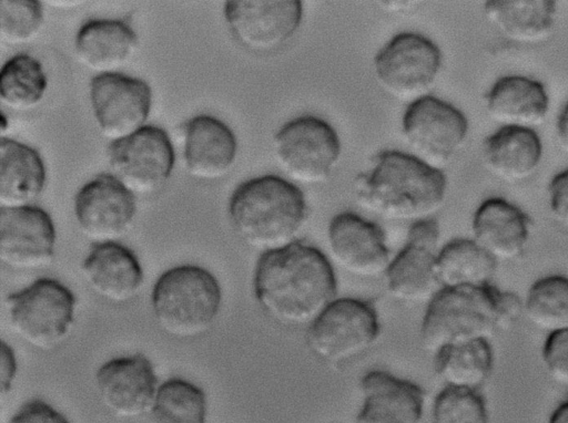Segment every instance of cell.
<instances>
[{"instance_id": "obj_1", "label": "cell", "mask_w": 568, "mask_h": 423, "mask_svg": "<svg viewBox=\"0 0 568 423\" xmlns=\"http://www.w3.org/2000/svg\"><path fill=\"white\" fill-rule=\"evenodd\" d=\"M253 293L272 321L288 328H308L337 298V282L328 258L298 240L260 256L253 274Z\"/></svg>"}, {"instance_id": "obj_2", "label": "cell", "mask_w": 568, "mask_h": 423, "mask_svg": "<svg viewBox=\"0 0 568 423\" xmlns=\"http://www.w3.org/2000/svg\"><path fill=\"white\" fill-rule=\"evenodd\" d=\"M447 178L413 154L383 151L372 167L356 176L353 193L364 210L390 221L434 218L444 205Z\"/></svg>"}, {"instance_id": "obj_3", "label": "cell", "mask_w": 568, "mask_h": 423, "mask_svg": "<svg viewBox=\"0 0 568 423\" xmlns=\"http://www.w3.org/2000/svg\"><path fill=\"white\" fill-rule=\"evenodd\" d=\"M523 313L524 301L516 293L493 285L442 288L426 306L422 345L434 357L446 347L489 341L498 331L516 324Z\"/></svg>"}, {"instance_id": "obj_4", "label": "cell", "mask_w": 568, "mask_h": 423, "mask_svg": "<svg viewBox=\"0 0 568 423\" xmlns=\"http://www.w3.org/2000/svg\"><path fill=\"white\" fill-rule=\"evenodd\" d=\"M307 215L302 189L275 175L240 184L229 202V218L235 234L261 255L298 241Z\"/></svg>"}, {"instance_id": "obj_5", "label": "cell", "mask_w": 568, "mask_h": 423, "mask_svg": "<svg viewBox=\"0 0 568 423\" xmlns=\"http://www.w3.org/2000/svg\"><path fill=\"white\" fill-rule=\"evenodd\" d=\"M221 303L217 279L194 265L168 269L156 279L151 292V306L159 327L178 339H193L209 332Z\"/></svg>"}, {"instance_id": "obj_6", "label": "cell", "mask_w": 568, "mask_h": 423, "mask_svg": "<svg viewBox=\"0 0 568 423\" xmlns=\"http://www.w3.org/2000/svg\"><path fill=\"white\" fill-rule=\"evenodd\" d=\"M6 308L12 331L29 345L49 351L68 339L77 298L62 282L41 278L9 295Z\"/></svg>"}, {"instance_id": "obj_7", "label": "cell", "mask_w": 568, "mask_h": 423, "mask_svg": "<svg viewBox=\"0 0 568 423\" xmlns=\"http://www.w3.org/2000/svg\"><path fill=\"white\" fill-rule=\"evenodd\" d=\"M381 333L372 302L353 297L336 298L307 328L306 342L321 361L342 364L366 353Z\"/></svg>"}, {"instance_id": "obj_8", "label": "cell", "mask_w": 568, "mask_h": 423, "mask_svg": "<svg viewBox=\"0 0 568 423\" xmlns=\"http://www.w3.org/2000/svg\"><path fill=\"white\" fill-rule=\"evenodd\" d=\"M341 149L336 131L313 115L286 122L273 138L277 166L292 183L301 185L326 182L339 159Z\"/></svg>"}, {"instance_id": "obj_9", "label": "cell", "mask_w": 568, "mask_h": 423, "mask_svg": "<svg viewBox=\"0 0 568 423\" xmlns=\"http://www.w3.org/2000/svg\"><path fill=\"white\" fill-rule=\"evenodd\" d=\"M442 52L428 38L402 32L376 54L374 72L382 89L408 104L429 95L442 69Z\"/></svg>"}, {"instance_id": "obj_10", "label": "cell", "mask_w": 568, "mask_h": 423, "mask_svg": "<svg viewBox=\"0 0 568 423\" xmlns=\"http://www.w3.org/2000/svg\"><path fill=\"white\" fill-rule=\"evenodd\" d=\"M468 128L460 110L432 95L408 104L402 120L403 137L413 155L437 169L463 148Z\"/></svg>"}, {"instance_id": "obj_11", "label": "cell", "mask_w": 568, "mask_h": 423, "mask_svg": "<svg viewBox=\"0 0 568 423\" xmlns=\"http://www.w3.org/2000/svg\"><path fill=\"white\" fill-rule=\"evenodd\" d=\"M112 175L134 196L161 189L174 166V149L164 130L145 125L135 134L111 143L108 149Z\"/></svg>"}, {"instance_id": "obj_12", "label": "cell", "mask_w": 568, "mask_h": 423, "mask_svg": "<svg viewBox=\"0 0 568 423\" xmlns=\"http://www.w3.org/2000/svg\"><path fill=\"white\" fill-rule=\"evenodd\" d=\"M439 237L434 218L410 224L404 247L392 258L384 276L393 299L407 305L428 303L442 289L436 272Z\"/></svg>"}, {"instance_id": "obj_13", "label": "cell", "mask_w": 568, "mask_h": 423, "mask_svg": "<svg viewBox=\"0 0 568 423\" xmlns=\"http://www.w3.org/2000/svg\"><path fill=\"white\" fill-rule=\"evenodd\" d=\"M224 18L234 39L244 49L266 54L282 49L303 20V3L296 0L226 1Z\"/></svg>"}, {"instance_id": "obj_14", "label": "cell", "mask_w": 568, "mask_h": 423, "mask_svg": "<svg viewBox=\"0 0 568 423\" xmlns=\"http://www.w3.org/2000/svg\"><path fill=\"white\" fill-rule=\"evenodd\" d=\"M90 101L101 134L114 143L145 126L152 92L143 80L118 72L105 73L91 80Z\"/></svg>"}, {"instance_id": "obj_15", "label": "cell", "mask_w": 568, "mask_h": 423, "mask_svg": "<svg viewBox=\"0 0 568 423\" xmlns=\"http://www.w3.org/2000/svg\"><path fill=\"white\" fill-rule=\"evenodd\" d=\"M135 214V196L112 174L95 176L74 198L78 227L93 245L118 243L131 228Z\"/></svg>"}, {"instance_id": "obj_16", "label": "cell", "mask_w": 568, "mask_h": 423, "mask_svg": "<svg viewBox=\"0 0 568 423\" xmlns=\"http://www.w3.org/2000/svg\"><path fill=\"white\" fill-rule=\"evenodd\" d=\"M334 262L348 275L362 279L384 277L392 260L384 230L357 214L335 215L327 228Z\"/></svg>"}, {"instance_id": "obj_17", "label": "cell", "mask_w": 568, "mask_h": 423, "mask_svg": "<svg viewBox=\"0 0 568 423\" xmlns=\"http://www.w3.org/2000/svg\"><path fill=\"white\" fill-rule=\"evenodd\" d=\"M55 227L38 206L0 208V261L14 270H36L54 258Z\"/></svg>"}, {"instance_id": "obj_18", "label": "cell", "mask_w": 568, "mask_h": 423, "mask_svg": "<svg viewBox=\"0 0 568 423\" xmlns=\"http://www.w3.org/2000/svg\"><path fill=\"white\" fill-rule=\"evenodd\" d=\"M95 388L112 415L131 420L150 413L159 386L151 361L134 354L104 362L95 373Z\"/></svg>"}, {"instance_id": "obj_19", "label": "cell", "mask_w": 568, "mask_h": 423, "mask_svg": "<svg viewBox=\"0 0 568 423\" xmlns=\"http://www.w3.org/2000/svg\"><path fill=\"white\" fill-rule=\"evenodd\" d=\"M363 398L355 423H422L425 392L416 383L372 370L359 382Z\"/></svg>"}, {"instance_id": "obj_20", "label": "cell", "mask_w": 568, "mask_h": 423, "mask_svg": "<svg viewBox=\"0 0 568 423\" xmlns=\"http://www.w3.org/2000/svg\"><path fill=\"white\" fill-rule=\"evenodd\" d=\"M473 240L495 261H514L529 243L531 219L515 204L490 197L480 203L471 219Z\"/></svg>"}, {"instance_id": "obj_21", "label": "cell", "mask_w": 568, "mask_h": 423, "mask_svg": "<svg viewBox=\"0 0 568 423\" xmlns=\"http://www.w3.org/2000/svg\"><path fill=\"white\" fill-rule=\"evenodd\" d=\"M81 272L88 287L112 303L132 300L143 285V269L136 256L119 243L93 245Z\"/></svg>"}, {"instance_id": "obj_22", "label": "cell", "mask_w": 568, "mask_h": 423, "mask_svg": "<svg viewBox=\"0 0 568 423\" xmlns=\"http://www.w3.org/2000/svg\"><path fill=\"white\" fill-rule=\"evenodd\" d=\"M237 142L232 130L211 115H197L185 125L184 161L195 179L217 180L232 169Z\"/></svg>"}, {"instance_id": "obj_23", "label": "cell", "mask_w": 568, "mask_h": 423, "mask_svg": "<svg viewBox=\"0 0 568 423\" xmlns=\"http://www.w3.org/2000/svg\"><path fill=\"white\" fill-rule=\"evenodd\" d=\"M486 111L500 127L534 130L549 111V96L537 80L523 75L498 79L486 94Z\"/></svg>"}, {"instance_id": "obj_24", "label": "cell", "mask_w": 568, "mask_h": 423, "mask_svg": "<svg viewBox=\"0 0 568 423\" xmlns=\"http://www.w3.org/2000/svg\"><path fill=\"white\" fill-rule=\"evenodd\" d=\"M74 48L84 66L98 74L116 73L134 55L138 37L125 21L93 19L77 32Z\"/></svg>"}, {"instance_id": "obj_25", "label": "cell", "mask_w": 568, "mask_h": 423, "mask_svg": "<svg viewBox=\"0 0 568 423\" xmlns=\"http://www.w3.org/2000/svg\"><path fill=\"white\" fill-rule=\"evenodd\" d=\"M487 171L506 183L532 177L542 158V143L535 130L500 127L485 138L481 146Z\"/></svg>"}, {"instance_id": "obj_26", "label": "cell", "mask_w": 568, "mask_h": 423, "mask_svg": "<svg viewBox=\"0 0 568 423\" xmlns=\"http://www.w3.org/2000/svg\"><path fill=\"white\" fill-rule=\"evenodd\" d=\"M551 0H493L484 3L486 20L507 40L523 45L546 42L557 22Z\"/></svg>"}, {"instance_id": "obj_27", "label": "cell", "mask_w": 568, "mask_h": 423, "mask_svg": "<svg viewBox=\"0 0 568 423\" xmlns=\"http://www.w3.org/2000/svg\"><path fill=\"white\" fill-rule=\"evenodd\" d=\"M45 178V166L34 148L11 138L1 140L0 208L32 206Z\"/></svg>"}, {"instance_id": "obj_28", "label": "cell", "mask_w": 568, "mask_h": 423, "mask_svg": "<svg viewBox=\"0 0 568 423\" xmlns=\"http://www.w3.org/2000/svg\"><path fill=\"white\" fill-rule=\"evenodd\" d=\"M495 261L473 238H456L439 248L436 272L440 288H484L491 283Z\"/></svg>"}, {"instance_id": "obj_29", "label": "cell", "mask_w": 568, "mask_h": 423, "mask_svg": "<svg viewBox=\"0 0 568 423\" xmlns=\"http://www.w3.org/2000/svg\"><path fill=\"white\" fill-rule=\"evenodd\" d=\"M433 358L439 380L454 389L479 391L494 367V352L485 340L446 347Z\"/></svg>"}, {"instance_id": "obj_30", "label": "cell", "mask_w": 568, "mask_h": 423, "mask_svg": "<svg viewBox=\"0 0 568 423\" xmlns=\"http://www.w3.org/2000/svg\"><path fill=\"white\" fill-rule=\"evenodd\" d=\"M47 89V74L36 58L18 54L2 65L0 101L10 110L34 109L43 100Z\"/></svg>"}, {"instance_id": "obj_31", "label": "cell", "mask_w": 568, "mask_h": 423, "mask_svg": "<svg viewBox=\"0 0 568 423\" xmlns=\"http://www.w3.org/2000/svg\"><path fill=\"white\" fill-rule=\"evenodd\" d=\"M524 314L548 334L568 329V278L551 275L534 281L524 299Z\"/></svg>"}, {"instance_id": "obj_32", "label": "cell", "mask_w": 568, "mask_h": 423, "mask_svg": "<svg viewBox=\"0 0 568 423\" xmlns=\"http://www.w3.org/2000/svg\"><path fill=\"white\" fill-rule=\"evenodd\" d=\"M207 400L192 382L171 378L158 388L150 410L151 423H206Z\"/></svg>"}, {"instance_id": "obj_33", "label": "cell", "mask_w": 568, "mask_h": 423, "mask_svg": "<svg viewBox=\"0 0 568 423\" xmlns=\"http://www.w3.org/2000/svg\"><path fill=\"white\" fill-rule=\"evenodd\" d=\"M433 423H488L486 402L479 391L444 386L432 409Z\"/></svg>"}, {"instance_id": "obj_34", "label": "cell", "mask_w": 568, "mask_h": 423, "mask_svg": "<svg viewBox=\"0 0 568 423\" xmlns=\"http://www.w3.org/2000/svg\"><path fill=\"white\" fill-rule=\"evenodd\" d=\"M43 23V8L37 0L0 1V39L10 45L32 41Z\"/></svg>"}, {"instance_id": "obj_35", "label": "cell", "mask_w": 568, "mask_h": 423, "mask_svg": "<svg viewBox=\"0 0 568 423\" xmlns=\"http://www.w3.org/2000/svg\"><path fill=\"white\" fill-rule=\"evenodd\" d=\"M541 361L554 382L568 386V329L547 336L541 349Z\"/></svg>"}, {"instance_id": "obj_36", "label": "cell", "mask_w": 568, "mask_h": 423, "mask_svg": "<svg viewBox=\"0 0 568 423\" xmlns=\"http://www.w3.org/2000/svg\"><path fill=\"white\" fill-rule=\"evenodd\" d=\"M9 423H70L63 414L42 400L24 403Z\"/></svg>"}, {"instance_id": "obj_37", "label": "cell", "mask_w": 568, "mask_h": 423, "mask_svg": "<svg viewBox=\"0 0 568 423\" xmlns=\"http://www.w3.org/2000/svg\"><path fill=\"white\" fill-rule=\"evenodd\" d=\"M548 194L552 217L559 225L568 228V168L551 178Z\"/></svg>"}, {"instance_id": "obj_38", "label": "cell", "mask_w": 568, "mask_h": 423, "mask_svg": "<svg viewBox=\"0 0 568 423\" xmlns=\"http://www.w3.org/2000/svg\"><path fill=\"white\" fill-rule=\"evenodd\" d=\"M0 362V392L3 399L8 393H10L18 373L16 353L4 341L1 342Z\"/></svg>"}, {"instance_id": "obj_39", "label": "cell", "mask_w": 568, "mask_h": 423, "mask_svg": "<svg viewBox=\"0 0 568 423\" xmlns=\"http://www.w3.org/2000/svg\"><path fill=\"white\" fill-rule=\"evenodd\" d=\"M555 130L558 146L568 155V102L564 105L557 117Z\"/></svg>"}, {"instance_id": "obj_40", "label": "cell", "mask_w": 568, "mask_h": 423, "mask_svg": "<svg viewBox=\"0 0 568 423\" xmlns=\"http://www.w3.org/2000/svg\"><path fill=\"white\" fill-rule=\"evenodd\" d=\"M548 423H568V400L556 406L549 415Z\"/></svg>"}, {"instance_id": "obj_41", "label": "cell", "mask_w": 568, "mask_h": 423, "mask_svg": "<svg viewBox=\"0 0 568 423\" xmlns=\"http://www.w3.org/2000/svg\"><path fill=\"white\" fill-rule=\"evenodd\" d=\"M382 9L388 12H402L405 10H410L414 4H417L415 1H383L379 2Z\"/></svg>"}, {"instance_id": "obj_42", "label": "cell", "mask_w": 568, "mask_h": 423, "mask_svg": "<svg viewBox=\"0 0 568 423\" xmlns=\"http://www.w3.org/2000/svg\"><path fill=\"white\" fill-rule=\"evenodd\" d=\"M49 3L57 8L69 9V8H75L77 6L81 4L82 2L81 1L62 0V1H50Z\"/></svg>"}, {"instance_id": "obj_43", "label": "cell", "mask_w": 568, "mask_h": 423, "mask_svg": "<svg viewBox=\"0 0 568 423\" xmlns=\"http://www.w3.org/2000/svg\"><path fill=\"white\" fill-rule=\"evenodd\" d=\"M6 124H7L6 116L2 113V116H1V132L2 133H4V131H6Z\"/></svg>"}]
</instances>
